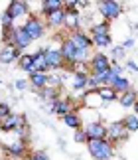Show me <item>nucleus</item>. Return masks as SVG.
Wrapping results in <instances>:
<instances>
[{
	"label": "nucleus",
	"mask_w": 138,
	"mask_h": 160,
	"mask_svg": "<svg viewBox=\"0 0 138 160\" xmlns=\"http://www.w3.org/2000/svg\"><path fill=\"white\" fill-rule=\"evenodd\" d=\"M122 52H124V48L121 46V48H115V50H112V58H122Z\"/></svg>",
	"instance_id": "nucleus-33"
},
{
	"label": "nucleus",
	"mask_w": 138,
	"mask_h": 160,
	"mask_svg": "<svg viewBox=\"0 0 138 160\" xmlns=\"http://www.w3.org/2000/svg\"><path fill=\"white\" fill-rule=\"evenodd\" d=\"M65 16H67V12L61 8V10H57V12H52V14H47V22L52 24V26H59V24L65 22Z\"/></svg>",
	"instance_id": "nucleus-19"
},
{
	"label": "nucleus",
	"mask_w": 138,
	"mask_h": 160,
	"mask_svg": "<svg viewBox=\"0 0 138 160\" xmlns=\"http://www.w3.org/2000/svg\"><path fill=\"white\" fill-rule=\"evenodd\" d=\"M130 46H134V40H132V38L124 40V44H122V48H130Z\"/></svg>",
	"instance_id": "nucleus-34"
},
{
	"label": "nucleus",
	"mask_w": 138,
	"mask_h": 160,
	"mask_svg": "<svg viewBox=\"0 0 138 160\" xmlns=\"http://www.w3.org/2000/svg\"><path fill=\"white\" fill-rule=\"evenodd\" d=\"M18 122H20V119H18L16 115H8L2 121V131H12V128H16V131H18Z\"/></svg>",
	"instance_id": "nucleus-22"
},
{
	"label": "nucleus",
	"mask_w": 138,
	"mask_h": 160,
	"mask_svg": "<svg viewBox=\"0 0 138 160\" xmlns=\"http://www.w3.org/2000/svg\"><path fill=\"white\" fill-rule=\"evenodd\" d=\"M118 103H121V105L124 107V109H130V107H134L136 105V93H134V91L132 89H130L128 91V93H122L121 95V99H118Z\"/></svg>",
	"instance_id": "nucleus-18"
},
{
	"label": "nucleus",
	"mask_w": 138,
	"mask_h": 160,
	"mask_svg": "<svg viewBox=\"0 0 138 160\" xmlns=\"http://www.w3.org/2000/svg\"><path fill=\"white\" fill-rule=\"evenodd\" d=\"M109 131V138L112 140V142H116V140H121L126 137V128H124L122 125V121H116V122H112V125L106 128Z\"/></svg>",
	"instance_id": "nucleus-9"
},
{
	"label": "nucleus",
	"mask_w": 138,
	"mask_h": 160,
	"mask_svg": "<svg viewBox=\"0 0 138 160\" xmlns=\"http://www.w3.org/2000/svg\"><path fill=\"white\" fill-rule=\"evenodd\" d=\"M99 97H101V101H115L118 99V93L112 87H106V85H103V87H99Z\"/></svg>",
	"instance_id": "nucleus-17"
},
{
	"label": "nucleus",
	"mask_w": 138,
	"mask_h": 160,
	"mask_svg": "<svg viewBox=\"0 0 138 160\" xmlns=\"http://www.w3.org/2000/svg\"><path fill=\"white\" fill-rule=\"evenodd\" d=\"M53 111H55V113H59L61 117H65L67 113H71V111H69V103L67 101H55L53 103Z\"/></svg>",
	"instance_id": "nucleus-25"
},
{
	"label": "nucleus",
	"mask_w": 138,
	"mask_h": 160,
	"mask_svg": "<svg viewBox=\"0 0 138 160\" xmlns=\"http://www.w3.org/2000/svg\"><path fill=\"white\" fill-rule=\"evenodd\" d=\"M16 58H18V59L22 58L20 50H16V48H6V50L0 52V61H2V63H12Z\"/></svg>",
	"instance_id": "nucleus-13"
},
{
	"label": "nucleus",
	"mask_w": 138,
	"mask_h": 160,
	"mask_svg": "<svg viewBox=\"0 0 138 160\" xmlns=\"http://www.w3.org/2000/svg\"><path fill=\"white\" fill-rule=\"evenodd\" d=\"M89 85V77L85 73H75V79H73V89H85Z\"/></svg>",
	"instance_id": "nucleus-23"
},
{
	"label": "nucleus",
	"mask_w": 138,
	"mask_h": 160,
	"mask_svg": "<svg viewBox=\"0 0 138 160\" xmlns=\"http://www.w3.org/2000/svg\"><path fill=\"white\" fill-rule=\"evenodd\" d=\"M49 69L47 59H46V52L40 50L37 53H34V73H46Z\"/></svg>",
	"instance_id": "nucleus-11"
},
{
	"label": "nucleus",
	"mask_w": 138,
	"mask_h": 160,
	"mask_svg": "<svg viewBox=\"0 0 138 160\" xmlns=\"http://www.w3.org/2000/svg\"><path fill=\"white\" fill-rule=\"evenodd\" d=\"M22 28L26 30V34L32 40H37V38H42V36H43V24L37 20V18H30V20L24 24Z\"/></svg>",
	"instance_id": "nucleus-5"
},
{
	"label": "nucleus",
	"mask_w": 138,
	"mask_h": 160,
	"mask_svg": "<svg viewBox=\"0 0 138 160\" xmlns=\"http://www.w3.org/2000/svg\"><path fill=\"white\" fill-rule=\"evenodd\" d=\"M93 44L99 46V48H106V46L112 44V38H111V34H106V36H93Z\"/></svg>",
	"instance_id": "nucleus-24"
},
{
	"label": "nucleus",
	"mask_w": 138,
	"mask_h": 160,
	"mask_svg": "<svg viewBox=\"0 0 138 160\" xmlns=\"http://www.w3.org/2000/svg\"><path fill=\"white\" fill-rule=\"evenodd\" d=\"M69 40L73 42V46L77 48V50H91V44H93V38H89L87 34L79 32V30H75V32L69 36Z\"/></svg>",
	"instance_id": "nucleus-6"
},
{
	"label": "nucleus",
	"mask_w": 138,
	"mask_h": 160,
	"mask_svg": "<svg viewBox=\"0 0 138 160\" xmlns=\"http://www.w3.org/2000/svg\"><path fill=\"white\" fill-rule=\"evenodd\" d=\"M16 87L18 89H26V81H22V79H20V81H16Z\"/></svg>",
	"instance_id": "nucleus-35"
},
{
	"label": "nucleus",
	"mask_w": 138,
	"mask_h": 160,
	"mask_svg": "<svg viewBox=\"0 0 138 160\" xmlns=\"http://www.w3.org/2000/svg\"><path fill=\"white\" fill-rule=\"evenodd\" d=\"M134 109H136V113H138V103H136V105H134Z\"/></svg>",
	"instance_id": "nucleus-36"
},
{
	"label": "nucleus",
	"mask_w": 138,
	"mask_h": 160,
	"mask_svg": "<svg viewBox=\"0 0 138 160\" xmlns=\"http://www.w3.org/2000/svg\"><path fill=\"white\" fill-rule=\"evenodd\" d=\"M67 16H65V24L71 28H77V14H75V10H65Z\"/></svg>",
	"instance_id": "nucleus-28"
},
{
	"label": "nucleus",
	"mask_w": 138,
	"mask_h": 160,
	"mask_svg": "<svg viewBox=\"0 0 138 160\" xmlns=\"http://www.w3.org/2000/svg\"><path fill=\"white\" fill-rule=\"evenodd\" d=\"M75 140H77V142H85V140H87V134H85V131H79V132H75Z\"/></svg>",
	"instance_id": "nucleus-31"
},
{
	"label": "nucleus",
	"mask_w": 138,
	"mask_h": 160,
	"mask_svg": "<svg viewBox=\"0 0 138 160\" xmlns=\"http://www.w3.org/2000/svg\"><path fill=\"white\" fill-rule=\"evenodd\" d=\"M12 42H14L16 50H24V48H28L34 40L26 34V30H24V28H18L16 32H14V40H12Z\"/></svg>",
	"instance_id": "nucleus-8"
},
{
	"label": "nucleus",
	"mask_w": 138,
	"mask_h": 160,
	"mask_svg": "<svg viewBox=\"0 0 138 160\" xmlns=\"http://www.w3.org/2000/svg\"><path fill=\"white\" fill-rule=\"evenodd\" d=\"M91 69H93V75H99V73H109V69H111V59L106 58L105 53H95L91 58Z\"/></svg>",
	"instance_id": "nucleus-3"
},
{
	"label": "nucleus",
	"mask_w": 138,
	"mask_h": 160,
	"mask_svg": "<svg viewBox=\"0 0 138 160\" xmlns=\"http://www.w3.org/2000/svg\"><path fill=\"white\" fill-rule=\"evenodd\" d=\"M8 148H10L12 154H22V152H24V144L22 142H12Z\"/></svg>",
	"instance_id": "nucleus-29"
},
{
	"label": "nucleus",
	"mask_w": 138,
	"mask_h": 160,
	"mask_svg": "<svg viewBox=\"0 0 138 160\" xmlns=\"http://www.w3.org/2000/svg\"><path fill=\"white\" fill-rule=\"evenodd\" d=\"M59 52H61V55H63V59H65V61H75V53H77V48L73 46V42L69 40V38L63 42V44H61V50H59Z\"/></svg>",
	"instance_id": "nucleus-12"
},
{
	"label": "nucleus",
	"mask_w": 138,
	"mask_h": 160,
	"mask_svg": "<svg viewBox=\"0 0 138 160\" xmlns=\"http://www.w3.org/2000/svg\"><path fill=\"white\" fill-rule=\"evenodd\" d=\"M99 12L105 16V20H115L121 16L122 12V4L115 2V0H106V2H99Z\"/></svg>",
	"instance_id": "nucleus-2"
},
{
	"label": "nucleus",
	"mask_w": 138,
	"mask_h": 160,
	"mask_svg": "<svg viewBox=\"0 0 138 160\" xmlns=\"http://www.w3.org/2000/svg\"><path fill=\"white\" fill-rule=\"evenodd\" d=\"M87 58H89V50H77L75 53V61H85Z\"/></svg>",
	"instance_id": "nucleus-30"
},
{
	"label": "nucleus",
	"mask_w": 138,
	"mask_h": 160,
	"mask_svg": "<svg viewBox=\"0 0 138 160\" xmlns=\"http://www.w3.org/2000/svg\"><path fill=\"white\" fill-rule=\"evenodd\" d=\"M87 148H89L91 156L95 160H111L115 156V148H112L111 140H87Z\"/></svg>",
	"instance_id": "nucleus-1"
},
{
	"label": "nucleus",
	"mask_w": 138,
	"mask_h": 160,
	"mask_svg": "<svg viewBox=\"0 0 138 160\" xmlns=\"http://www.w3.org/2000/svg\"><path fill=\"white\" fill-rule=\"evenodd\" d=\"M109 34V22H101L93 26V36H106Z\"/></svg>",
	"instance_id": "nucleus-27"
},
{
	"label": "nucleus",
	"mask_w": 138,
	"mask_h": 160,
	"mask_svg": "<svg viewBox=\"0 0 138 160\" xmlns=\"http://www.w3.org/2000/svg\"><path fill=\"white\" fill-rule=\"evenodd\" d=\"M30 160H47V156H46V152H34Z\"/></svg>",
	"instance_id": "nucleus-32"
},
{
	"label": "nucleus",
	"mask_w": 138,
	"mask_h": 160,
	"mask_svg": "<svg viewBox=\"0 0 138 160\" xmlns=\"http://www.w3.org/2000/svg\"><path fill=\"white\" fill-rule=\"evenodd\" d=\"M63 121H65V125H67V127H71V128H79V125H81L79 117L75 115V113H67V115L63 117Z\"/></svg>",
	"instance_id": "nucleus-26"
},
{
	"label": "nucleus",
	"mask_w": 138,
	"mask_h": 160,
	"mask_svg": "<svg viewBox=\"0 0 138 160\" xmlns=\"http://www.w3.org/2000/svg\"><path fill=\"white\" fill-rule=\"evenodd\" d=\"M26 12H28V4H26V2H10L8 12H6L4 20H6V24H8L10 20H14V18L26 14Z\"/></svg>",
	"instance_id": "nucleus-7"
},
{
	"label": "nucleus",
	"mask_w": 138,
	"mask_h": 160,
	"mask_svg": "<svg viewBox=\"0 0 138 160\" xmlns=\"http://www.w3.org/2000/svg\"><path fill=\"white\" fill-rule=\"evenodd\" d=\"M18 65L24 71L34 73V53H22V58L18 59Z\"/></svg>",
	"instance_id": "nucleus-14"
},
{
	"label": "nucleus",
	"mask_w": 138,
	"mask_h": 160,
	"mask_svg": "<svg viewBox=\"0 0 138 160\" xmlns=\"http://www.w3.org/2000/svg\"><path fill=\"white\" fill-rule=\"evenodd\" d=\"M42 6H43V12H46V14H52V12H57V10L63 8V2H61V0H46Z\"/></svg>",
	"instance_id": "nucleus-20"
},
{
	"label": "nucleus",
	"mask_w": 138,
	"mask_h": 160,
	"mask_svg": "<svg viewBox=\"0 0 138 160\" xmlns=\"http://www.w3.org/2000/svg\"><path fill=\"white\" fill-rule=\"evenodd\" d=\"M111 87L115 89L116 93H128V91H130V81L124 79V77H116V79H112Z\"/></svg>",
	"instance_id": "nucleus-16"
},
{
	"label": "nucleus",
	"mask_w": 138,
	"mask_h": 160,
	"mask_svg": "<svg viewBox=\"0 0 138 160\" xmlns=\"http://www.w3.org/2000/svg\"><path fill=\"white\" fill-rule=\"evenodd\" d=\"M30 83L37 89H43V87H47L49 79H47L46 73H30Z\"/></svg>",
	"instance_id": "nucleus-15"
},
{
	"label": "nucleus",
	"mask_w": 138,
	"mask_h": 160,
	"mask_svg": "<svg viewBox=\"0 0 138 160\" xmlns=\"http://www.w3.org/2000/svg\"><path fill=\"white\" fill-rule=\"evenodd\" d=\"M85 134H87V140H103L109 137V131L101 125V122H89L85 127Z\"/></svg>",
	"instance_id": "nucleus-4"
},
{
	"label": "nucleus",
	"mask_w": 138,
	"mask_h": 160,
	"mask_svg": "<svg viewBox=\"0 0 138 160\" xmlns=\"http://www.w3.org/2000/svg\"><path fill=\"white\" fill-rule=\"evenodd\" d=\"M122 125L126 128V132H136L138 131V115H128L122 121Z\"/></svg>",
	"instance_id": "nucleus-21"
},
{
	"label": "nucleus",
	"mask_w": 138,
	"mask_h": 160,
	"mask_svg": "<svg viewBox=\"0 0 138 160\" xmlns=\"http://www.w3.org/2000/svg\"><path fill=\"white\" fill-rule=\"evenodd\" d=\"M46 59H47V65H49V69H57V67H61L65 63V59H63V55H61L59 50H47L46 52Z\"/></svg>",
	"instance_id": "nucleus-10"
}]
</instances>
